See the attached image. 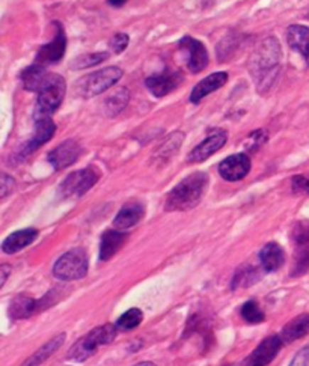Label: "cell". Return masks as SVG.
<instances>
[{"instance_id":"19","label":"cell","mask_w":309,"mask_h":366,"mask_svg":"<svg viewBox=\"0 0 309 366\" xmlns=\"http://www.w3.org/2000/svg\"><path fill=\"white\" fill-rule=\"evenodd\" d=\"M143 216H145V206L141 202H127L114 218V225L119 231L129 229L134 225H138L143 218Z\"/></svg>"},{"instance_id":"24","label":"cell","mask_w":309,"mask_h":366,"mask_svg":"<svg viewBox=\"0 0 309 366\" xmlns=\"http://www.w3.org/2000/svg\"><path fill=\"white\" fill-rule=\"evenodd\" d=\"M126 238L127 235L121 231H107V233H104L100 241V260L109 261L112 256H115L124 246Z\"/></svg>"},{"instance_id":"11","label":"cell","mask_w":309,"mask_h":366,"mask_svg":"<svg viewBox=\"0 0 309 366\" xmlns=\"http://www.w3.org/2000/svg\"><path fill=\"white\" fill-rule=\"evenodd\" d=\"M52 297V294H47L41 300H33L29 296H17L12 299L9 304V316L12 320H24L29 318L33 314L40 312L48 306H52L53 301H48V299Z\"/></svg>"},{"instance_id":"26","label":"cell","mask_w":309,"mask_h":366,"mask_svg":"<svg viewBox=\"0 0 309 366\" xmlns=\"http://www.w3.org/2000/svg\"><path fill=\"white\" fill-rule=\"evenodd\" d=\"M45 76H47V71L44 68V65H40V64H33V65L28 67L26 70H23L21 82H23L24 89L31 91V92H38Z\"/></svg>"},{"instance_id":"14","label":"cell","mask_w":309,"mask_h":366,"mask_svg":"<svg viewBox=\"0 0 309 366\" xmlns=\"http://www.w3.org/2000/svg\"><path fill=\"white\" fill-rule=\"evenodd\" d=\"M178 47L188 53V68L193 74H197L208 67V52L201 41L192 36H184L178 43Z\"/></svg>"},{"instance_id":"33","label":"cell","mask_w":309,"mask_h":366,"mask_svg":"<svg viewBox=\"0 0 309 366\" xmlns=\"http://www.w3.org/2000/svg\"><path fill=\"white\" fill-rule=\"evenodd\" d=\"M129 41L130 38L127 33H116L112 38V41H110V47H112V50L115 53H122L127 48Z\"/></svg>"},{"instance_id":"7","label":"cell","mask_w":309,"mask_h":366,"mask_svg":"<svg viewBox=\"0 0 309 366\" xmlns=\"http://www.w3.org/2000/svg\"><path fill=\"white\" fill-rule=\"evenodd\" d=\"M98 178H100V174L94 167L76 170L64 179L59 192L62 198H80L97 184Z\"/></svg>"},{"instance_id":"17","label":"cell","mask_w":309,"mask_h":366,"mask_svg":"<svg viewBox=\"0 0 309 366\" xmlns=\"http://www.w3.org/2000/svg\"><path fill=\"white\" fill-rule=\"evenodd\" d=\"M181 82V76L178 72H172V71H165L162 74H154L151 77H148L145 80V84L148 91H150L154 96H166L168 94H170L172 91H175L180 87Z\"/></svg>"},{"instance_id":"32","label":"cell","mask_w":309,"mask_h":366,"mask_svg":"<svg viewBox=\"0 0 309 366\" xmlns=\"http://www.w3.org/2000/svg\"><path fill=\"white\" fill-rule=\"evenodd\" d=\"M293 192L298 194H309V179L303 175H296L291 179Z\"/></svg>"},{"instance_id":"15","label":"cell","mask_w":309,"mask_h":366,"mask_svg":"<svg viewBox=\"0 0 309 366\" xmlns=\"http://www.w3.org/2000/svg\"><path fill=\"white\" fill-rule=\"evenodd\" d=\"M249 170H251V158L249 155H246L243 152L232 154L219 165L220 177L231 182L243 179L247 174H249Z\"/></svg>"},{"instance_id":"6","label":"cell","mask_w":309,"mask_h":366,"mask_svg":"<svg viewBox=\"0 0 309 366\" xmlns=\"http://www.w3.org/2000/svg\"><path fill=\"white\" fill-rule=\"evenodd\" d=\"M90 262L88 255L80 248L71 249L70 252L64 253L53 265V274L59 280H79L83 279L88 273Z\"/></svg>"},{"instance_id":"25","label":"cell","mask_w":309,"mask_h":366,"mask_svg":"<svg viewBox=\"0 0 309 366\" xmlns=\"http://www.w3.org/2000/svg\"><path fill=\"white\" fill-rule=\"evenodd\" d=\"M64 343H65V333L55 336L53 339L48 340V343H45L38 351L33 353V355L21 366H40L43 362H45L48 357H50L58 348H60V345Z\"/></svg>"},{"instance_id":"10","label":"cell","mask_w":309,"mask_h":366,"mask_svg":"<svg viewBox=\"0 0 309 366\" xmlns=\"http://www.w3.org/2000/svg\"><path fill=\"white\" fill-rule=\"evenodd\" d=\"M55 38L52 40V43H48L45 45H43L40 48V52L36 53V62L40 65H52V64H58L62 60L67 50V35L64 32V28L62 24H59L58 21H55Z\"/></svg>"},{"instance_id":"28","label":"cell","mask_w":309,"mask_h":366,"mask_svg":"<svg viewBox=\"0 0 309 366\" xmlns=\"http://www.w3.org/2000/svg\"><path fill=\"white\" fill-rule=\"evenodd\" d=\"M258 280V272L256 268L254 267H242L240 270H237L236 276L232 279V289L237 288H244V287H251L254 285Z\"/></svg>"},{"instance_id":"22","label":"cell","mask_w":309,"mask_h":366,"mask_svg":"<svg viewBox=\"0 0 309 366\" xmlns=\"http://www.w3.org/2000/svg\"><path fill=\"white\" fill-rule=\"evenodd\" d=\"M259 261L267 273L276 272L286 262V252L278 243H269L259 252Z\"/></svg>"},{"instance_id":"29","label":"cell","mask_w":309,"mask_h":366,"mask_svg":"<svg viewBox=\"0 0 309 366\" xmlns=\"http://www.w3.org/2000/svg\"><path fill=\"white\" fill-rule=\"evenodd\" d=\"M142 320H143L142 311L138 308H131L119 316L116 321V327L121 328V331H131V328L138 327L142 323Z\"/></svg>"},{"instance_id":"36","label":"cell","mask_w":309,"mask_h":366,"mask_svg":"<svg viewBox=\"0 0 309 366\" xmlns=\"http://www.w3.org/2000/svg\"><path fill=\"white\" fill-rule=\"evenodd\" d=\"M11 272L12 268L9 264H0V289H2V287L6 284L8 277L11 276Z\"/></svg>"},{"instance_id":"3","label":"cell","mask_w":309,"mask_h":366,"mask_svg":"<svg viewBox=\"0 0 309 366\" xmlns=\"http://www.w3.org/2000/svg\"><path fill=\"white\" fill-rule=\"evenodd\" d=\"M281 59V47L278 40L269 38L261 47L258 48L256 53L252 56V71L251 74L259 76V84L263 82L266 84H271L275 80L278 72V65Z\"/></svg>"},{"instance_id":"13","label":"cell","mask_w":309,"mask_h":366,"mask_svg":"<svg viewBox=\"0 0 309 366\" xmlns=\"http://www.w3.org/2000/svg\"><path fill=\"white\" fill-rule=\"evenodd\" d=\"M227 140H228V133L225 130H215L205 140H202L189 154L188 162L189 163L205 162L207 158H210L213 154H216L219 150L224 148Z\"/></svg>"},{"instance_id":"21","label":"cell","mask_w":309,"mask_h":366,"mask_svg":"<svg viewBox=\"0 0 309 366\" xmlns=\"http://www.w3.org/2000/svg\"><path fill=\"white\" fill-rule=\"evenodd\" d=\"M306 335H309V314H302L283 326L279 336L283 344H291Z\"/></svg>"},{"instance_id":"37","label":"cell","mask_w":309,"mask_h":366,"mask_svg":"<svg viewBox=\"0 0 309 366\" xmlns=\"http://www.w3.org/2000/svg\"><path fill=\"white\" fill-rule=\"evenodd\" d=\"M127 0H109V4L112 5V6H115V8H119V6H122L124 4H126Z\"/></svg>"},{"instance_id":"16","label":"cell","mask_w":309,"mask_h":366,"mask_svg":"<svg viewBox=\"0 0 309 366\" xmlns=\"http://www.w3.org/2000/svg\"><path fill=\"white\" fill-rule=\"evenodd\" d=\"M80 154L82 148L76 140H65L50 151V154L47 155V160L56 170H62L76 163Z\"/></svg>"},{"instance_id":"4","label":"cell","mask_w":309,"mask_h":366,"mask_svg":"<svg viewBox=\"0 0 309 366\" xmlns=\"http://www.w3.org/2000/svg\"><path fill=\"white\" fill-rule=\"evenodd\" d=\"M67 83L65 79L59 74H48L38 89V100H36L35 113L52 116L60 107L65 99Z\"/></svg>"},{"instance_id":"27","label":"cell","mask_w":309,"mask_h":366,"mask_svg":"<svg viewBox=\"0 0 309 366\" xmlns=\"http://www.w3.org/2000/svg\"><path fill=\"white\" fill-rule=\"evenodd\" d=\"M130 101V92L126 88H119L114 94H110L104 100V111L107 116H115L124 111Z\"/></svg>"},{"instance_id":"23","label":"cell","mask_w":309,"mask_h":366,"mask_svg":"<svg viewBox=\"0 0 309 366\" xmlns=\"http://www.w3.org/2000/svg\"><path fill=\"white\" fill-rule=\"evenodd\" d=\"M288 45L300 53L306 60H309V28L300 26V24H293L287 30Z\"/></svg>"},{"instance_id":"18","label":"cell","mask_w":309,"mask_h":366,"mask_svg":"<svg viewBox=\"0 0 309 366\" xmlns=\"http://www.w3.org/2000/svg\"><path fill=\"white\" fill-rule=\"evenodd\" d=\"M227 82H228V72H225V71L213 72V74H210L208 77L201 80L193 88L192 94H190V101L193 104L201 103L205 99V96H208L212 92L220 89Z\"/></svg>"},{"instance_id":"2","label":"cell","mask_w":309,"mask_h":366,"mask_svg":"<svg viewBox=\"0 0 309 366\" xmlns=\"http://www.w3.org/2000/svg\"><path fill=\"white\" fill-rule=\"evenodd\" d=\"M116 333H118V327L114 324H104L97 328H92L90 333H86L70 348L67 359L72 362L88 360L91 356H94V353L102 345L114 343Z\"/></svg>"},{"instance_id":"31","label":"cell","mask_w":309,"mask_h":366,"mask_svg":"<svg viewBox=\"0 0 309 366\" xmlns=\"http://www.w3.org/2000/svg\"><path fill=\"white\" fill-rule=\"evenodd\" d=\"M109 57V53L106 52H98V53H91V55H85L79 59H76V62L72 64V68L76 70H85V68H91L95 67L98 64L104 62V60Z\"/></svg>"},{"instance_id":"35","label":"cell","mask_w":309,"mask_h":366,"mask_svg":"<svg viewBox=\"0 0 309 366\" xmlns=\"http://www.w3.org/2000/svg\"><path fill=\"white\" fill-rule=\"evenodd\" d=\"M14 189V179L8 175H0V199L8 196Z\"/></svg>"},{"instance_id":"20","label":"cell","mask_w":309,"mask_h":366,"mask_svg":"<svg viewBox=\"0 0 309 366\" xmlns=\"http://www.w3.org/2000/svg\"><path fill=\"white\" fill-rule=\"evenodd\" d=\"M38 237V231L33 228H26L17 231V233H12L2 244V250L8 255H14L24 248L31 246V244Z\"/></svg>"},{"instance_id":"30","label":"cell","mask_w":309,"mask_h":366,"mask_svg":"<svg viewBox=\"0 0 309 366\" xmlns=\"http://www.w3.org/2000/svg\"><path fill=\"white\" fill-rule=\"evenodd\" d=\"M243 320L251 324H259L266 320V314L259 308V304L255 300L246 301L242 306Z\"/></svg>"},{"instance_id":"1","label":"cell","mask_w":309,"mask_h":366,"mask_svg":"<svg viewBox=\"0 0 309 366\" xmlns=\"http://www.w3.org/2000/svg\"><path fill=\"white\" fill-rule=\"evenodd\" d=\"M208 186V175L205 172H195L169 192L166 196V211H189L201 202Z\"/></svg>"},{"instance_id":"8","label":"cell","mask_w":309,"mask_h":366,"mask_svg":"<svg viewBox=\"0 0 309 366\" xmlns=\"http://www.w3.org/2000/svg\"><path fill=\"white\" fill-rule=\"evenodd\" d=\"M291 238L294 243L293 276H300L309 270V222L296 223Z\"/></svg>"},{"instance_id":"5","label":"cell","mask_w":309,"mask_h":366,"mask_svg":"<svg viewBox=\"0 0 309 366\" xmlns=\"http://www.w3.org/2000/svg\"><path fill=\"white\" fill-rule=\"evenodd\" d=\"M122 77V70L118 67H107L82 77L76 83V94L82 99H92L106 92Z\"/></svg>"},{"instance_id":"34","label":"cell","mask_w":309,"mask_h":366,"mask_svg":"<svg viewBox=\"0 0 309 366\" xmlns=\"http://www.w3.org/2000/svg\"><path fill=\"white\" fill-rule=\"evenodd\" d=\"M290 366H309V344L298 351V355L294 356Z\"/></svg>"},{"instance_id":"9","label":"cell","mask_w":309,"mask_h":366,"mask_svg":"<svg viewBox=\"0 0 309 366\" xmlns=\"http://www.w3.org/2000/svg\"><path fill=\"white\" fill-rule=\"evenodd\" d=\"M33 119H35L33 138L26 145H24V148L20 151V154H18L20 158H26L28 155H31L33 151L41 148L44 143H47L55 136L56 126H55L52 116L33 113Z\"/></svg>"},{"instance_id":"12","label":"cell","mask_w":309,"mask_h":366,"mask_svg":"<svg viewBox=\"0 0 309 366\" xmlns=\"http://www.w3.org/2000/svg\"><path fill=\"white\" fill-rule=\"evenodd\" d=\"M281 336H269L266 338L261 344H259L249 356L246 357L242 366H267L269 363L273 362V359L278 356V353L282 347Z\"/></svg>"},{"instance_id":"38","label":"cell","mask_w":309,"mask_h":366,"mask_svg":"<svg viewBox=\"0 0 309 366\" xmlns=\"http://www.w3.org/2000/svg\"><path fill=\"white\" fill-rule=\"evenodd\" d=\"M134 366H156V365L151 363V362H142V363H138V365H134Z\"/></svg>"}]
</instances>
